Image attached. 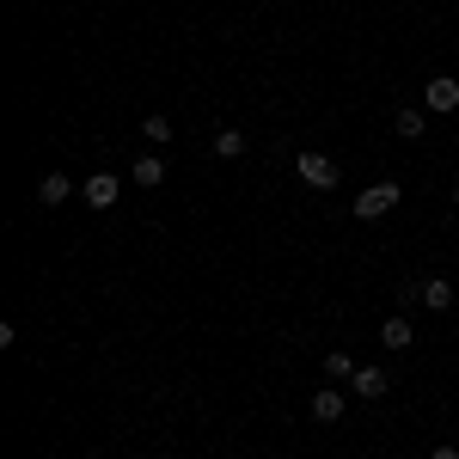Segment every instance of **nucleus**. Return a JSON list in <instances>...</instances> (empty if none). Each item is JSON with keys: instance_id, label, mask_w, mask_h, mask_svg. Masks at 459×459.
Listing matches in <instances>:
<instances>
[{"instance_id": "nucleus-1", "label": "nucleus", "mask_w": 459, "mask_h": 459, "mask_svg": "<svg viewBox=\"0 0 459 459\" xmlns=\"http://www.w3.org/2000/svg\"><path fill=\"white\" fill-rule=\"evenodd\" d=\"M398 196H404L398 184H368V190L355 196V221H380V214H392V209H398Z\"/></svg>"}, {"instance_id": "nucleus-2", "label": "nucleus", "mask_w": 459, "mask_h": 459, "mask_svg": "<svg viewBox=\"0 0 459 459\" xmlns=\"http://www.w3.org/2000/svg\"><path fill=\"white\" fill-rule=\"evenodd\" d=\"M80 190H86V203H92V209H110V203L123 196V178H117V172H92Z\"/></svg>"}, {"instance_id": "nucleus-3", "label": "nucleus", "mask_w": 459, "mask_h": 459, "mask_svg": "<svg viewBox=\"0 0 459 459\" xmlns=\"http://www.w3.org/2000/svg\"><path fill=\"white\" fill-rule=\"evenodd\" d=\"M300 178H307L313 190H331V184H337V160H331V153H300Z\"/></svg>"}, {"instance_id": "nucleus-4", "label": "nucleus", "mask_w": 459, "mask_h": 459, "mask_svg": "<svg viewBox=\"0 0 459 459\" xmlns=\"http://www.w3.org/2000/svg\"><path fill=\"white\" fill-rule=\"evenodd\" d=\"M380 343H386V350H411V343H417V325L404 313H392L386 325H380Z\"/></svg>"}, {"instance_id": "nucleus-5", "label": "nucleus", "mask_w": 459, "mask_h": 459, "mask_svg": "<svg viewBox=\"0 0 459 459\" xmlns=\"http://www.w3.org/2000/svg\"><path fill=\"white\" fill-rule=\"evenodd\" d=\"M386 386H392V380L380 374V368H355V374H350V392H355V398H386Z\"/></svg>"}, {"instance_id": "nucleus-6", "label": "nucleus", "mask_w": 459, "mask_h": 459, "mask_svg": "<svg viewBox=\"0 0 459 459\" xmlns=\"http://www.w3.org/2000/svg\"><path fill=\"white\" fill-rule=\"evenodd\" d=\"M429 110H435V117L459 110V80H447V74H441V80H429Z\"/></svg>"}, {"instance_id": "nucleus-7", "label": "nucleus", "mask_w": 459, "mask_h": 459, "mask_svg": "<svg viewBox=\"0 0 459 459\" xmlns=\"http://www.w3.org/2000/svg\"><path fill=\"white\" fill-rule=\"evenodd\" d=\"M68 196H74V178L68 172H49L43 184H37V203H43V209H56V203H68Z\"/></svg>"}, {"instance_id": "nucleus-8", "label": "nucleus", "mask_w": 459, "mask_h": 459, "mask_svg": "<svg viewBox=\"0 0 459 459\" xmlns=\"http://www.w3.org/2000/svg\"><path fill=\"white\" fill-rule=\"evenodd\" d=\"M313 417H318V423H337V417H343V392H337V386L313 392Z\"/></svg>"}, {"instance_id": "nucleus-9", "label": "nucleus", "mask_w": 459, "mask_h": 459, "mask_svg": "<svg viewBox=\"0 0 459 459\" xmlns=\"http://www.w3.org/2000/svg\"><path fill=\"white\" fill-rule=\"evenodd\" d=\"M423 307H429V313H447V307H454V282L429 276V282H423Z\"/></svg>"}, {"instance_id": "nucleus-10", "label": "nucleus", "mask_w": 459, "mask_h": 459, "mask_svg": "<svg viewBox=\"0 0 459 459\" xmlns=\"http://www.w3.org/2000/svg\"><path fill=\"white\" fill-rule=\"evenodd\" d=\"M398 135H404V142H423L429 117H423V110H398Z\"/></svg>"}, {"instance_id": "nucleus-11", "label": "nucleus", "mask_w": 459, "mask_h": 459, "mask_svg": "<svg viewBox=\"0 0 459 459\" xmlns=\"http://www.w3.org/2000/svg\"><path fill=\"white\" fill-rule=\"evenodd\" d=\"M239 153H246V135L239 129H221L214 135V160H239Z\"/></svg>"}, {"instance_id": "nucleus-12", "label": "nucleus", "mask_w": 459, "mask_h": 459, "mask_svg": "<svg viewBox=\"0 0 459 459\" xmlns=\"http://www.w3.org/2000/svg\"><path fill=\"white\" fill-rule=\"evenodd\" d=\"M135 184H142V190L166 184V160H135Z\"/></svg>"}, {"instance_id": "nucleus-13", "label": "nucleus", "mask_w": 459, "mask_h": 459, "mask_svg": "<svg viewBox=\"0 0 459 459\" xmlns=\"http://www.w3.org/2000/svg\"><path fill=\"white\" fill-rule=\"evenodd\" d=\"M142 135H147L153 147H166V142H172V117H160V110H153V117L142 123Z\"/></svg>"}, {"instance_id": "nucleus-14", "label": "nucleus", "mask_w": 459, "mask_h": 459, "mask_svg": "<svg viewBox=\"0 0 459 459\" xmlns=\"http://www.w3.org/2000/svg\"><path fill=\"white\" fill-rule=\"evenodd\" d=\"M325 374H331V380H350V374H355V361H350L343 350H331V355H325Z\"/></svg>"}, {"instance_id": "nucleus-15", "label": "nucleus", "mask_w": 459, "mask_h": 459, "mask_svg": "<svg viewBox=\"0 0 459 459\" xmlns=\"http://www.w3.org/2000/svg\"><path fill=\"white\" fill-rule=\"evenodd\" d=\"M429 459H459V447H435V454H429Z\"/></svg>"}, {"instance_id": "nucleus-16", "label": "nucleus", "mask_w": 459, "mask_h": 459, "mask_svg": "<svg viewBox=\"0 0 459 459\" xmlns=\"http://www.w3.org/2000/svg\"><path fill=\"white\" fill-rule=\"evenodd\" d=\"M454 209H459V184H454Z\"/></svg>"}]
</instances>
